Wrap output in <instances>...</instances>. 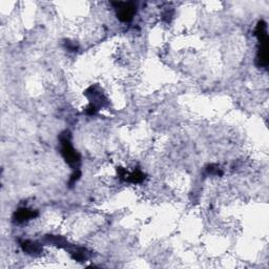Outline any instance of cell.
Segmentation results:
<instances>
[{
	"mask_svg": "<svg viewBox=\"0 0 269 269\" xmlns=\"http://www.w3.org/2000/svg\"><path fill=\"white\" fill-rule=\"evenodd\" d=\"M60 145H61V153L67 163L72 166L74 171L79 170L80 165V156L78 155L70 142V134L68 132H65L60 134Z\"/></svg>",
	"mask_w": 269,
	"mask_h": 269,
	"instance_id": "1",
	"label": "cell"
},
{
	"mask_svg": "<svg viewBox=\"0 0 269 269\" xmlns=\"http://www.w3.org/2000/svg\"><path fill=\"white\" fill-rule=\"evenodd\" d=\"M255 35H257L260 49L257 57V65L259 67H267L268 65V35L266 23L262 20L258 23L255 29Z\"/></svg>",
	"mask_w": 269,
	"mask_h": 269,
	"instance_id": "2",
	"label": "cell"
},
{
	"mask_svg": "<svg viewBox=\"0 0 269 269\" xmlns=\"http://www.w3.org/2000/svg\"><path fill=\"white\" fill-rule=\"evenodd\" d=\"M113 5L117 10V16L121 21H131L136 14V5L133 2H114Z\"/></svg>",
	"mask_w": 269,
	"mask_h": 269,
	"instance_id": "3",
	"label": "cell"
},
{
	"mask_svg": "<svg viewBox=\"0 0 269 269\" xmlns=\"http://www.w3.org/2000/svg\"><path fill=\"white\" fill-rule=\"evenodd\" d=\"M38 216L36 211L29 209V208H20L18 209L14 215V221L17 223H23L30 219H34Z\"/></svg>",
	"mask_w": 269,
	"mask_h": 269,
	"instance_id": "4",
	"label": "cell"
},
{
	"mask_svg": "<svg viewBox=\"0 0 269 269\" xmlns=\"http://www.w3.org/2000/svg\"><path fill=\"white\" fill-rule=\"evenodd\" d=\"M21 247L23 252L30 254H37L40 253L42 251V247L38 244L36 242H31V241H24L21 243Z\"/></svg>",
	"mask_w": 269,
	"mask_h": 269,
	"instance_id": "5",
	"label": "cell"
},
{
	"mask_svg": "<svg viewBox=\"0 0 269 269\" xmlns=\"http://www.w3.org/2000/svg\"><path fill=\"white\" fill-rule=\"evenodd\" d=\"M124 177H125L124 179H125L126 181L132 182V183H139L141 181H143L144 178H145L143 172H141L140 170L134 171V172H133V174H131V175H127V172H126Z\"/></svg>",
	"mask_w": 269,
	"mask_h": 269,
	"instance_id": "6",
	"label": "cell"
}]
</instances>
